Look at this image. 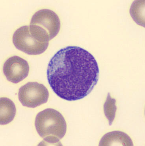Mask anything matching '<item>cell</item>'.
Wrapping results in <instances>:
<instances>
[{"instance_id":"cell-3","label":"cell","mask_w":145,"mask_h":146,"mask_svg":"<svg viewBox=\"0 0 145 146\" xmlns=\"http://www.w3.org/2000/svg\"><path fill=\"white\" fill-rule=\"evenodd\" d=\"M60 21L55 12L44 9L35 12L31 19L30 31L40 42H49L58 34L60 30Z\"/></svg>"},{"instance_id":"cell-2","label":"cell","mask_w":145,"mask_h":146,"mask_svg":"<svg viewBox=\"0 0 145 146\" xmlns=\"http://www.w3.org/2000/svg\"><path fill=\"white\" fill-rule=\"evenodd\" d=\"M35 126L38 134L49 143L58 142L66 132L64 117L53 109H46L39 113L36 117Z\"/></svg>"},{"instance_id":"cell-1","label":"cell","mask_w":145,"mask_h":146,"mask_svg":"<svg viewBox=\"0 0 145 146\" xmlns=\"http://www.w3.org/2000/svg\"><path fill=\"white\" fill-rule=\"evenodd\" d=\"M99 74L94 56L78 46L60 49L51 58L47 70L52 90L68 101L79 100L89 94L98 82Z\"/></svg>"},{"instance_id":"cell-7","label":"cell","mask_w":145,"mask_h":146,"mask_svg":"<svg viewBox=\"0 0 145 146\" xmlns=\"http://www.w3.org/2000/svg\"><path fill=\"white\" fill-rule=\"evenodd\" d=\"M16 109L12 101L7 98L0 99V121L1 125H6L10 123L16 114Z\"/></svg>"},{"instance_id":"cell-5","label":"cell","mask_w":145,"mask_h":146,"mask_svg":"<svg viewBox=\"0 0 145 146\" xmlns=\"http://www.w3.org/2000/svg\"><path fill=\"white\" fill-rule=\"evenodd\" d=\"M49 97L47 88L36 82H28L20 87L18 92V98L22 105L32 108L46 103Z\"/></svg>"},{"instance_id":"cell-4","label":"cell","mask_w":145,"mask_h":146,"mask_svg":"<svg viewBox=\"0 0 145 146\" xmlns=\"http://www.w3.org/2000/svg\"><path fill=\"white\" fill-rule=\"evenodd\" d=\"M13 44L15 48L29 55H38L46 51L49 42H40L36 38L30 31L29 26L21 27L13 36Z\"/></svg>"},{"instance_id":"cell-6","label":"cell","mask_w":145,"mask_h":146,"mask_svg":"<svg viewBox=\"0 0 145 146\" xmlns=\"http://www.w3.org/2000/svg\"><path fill=\"white\" fill-rule=\"evenodd\" d=\"M3 73L7 80L12 83H18L28 76L29 66L25 60L19 56L10 57L5 61Z\"/></svg>"}]
</instances>
